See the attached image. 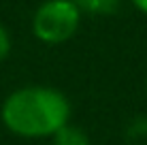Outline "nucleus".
I'll return each instance as SVG.
<instances>
[{
	"label": "nucleus",
	"instance_id": "6",
	"mask_svg": "<svg viewBox=\"0 0 147 145\" xmlns=\"http://www.w3.org/2000/svg\"><path fill=\"white\" fill-rule=\"evenodd\" d=\"M132 4H134L136 9H139L141 13H145V15H147V0H132Z\"/></svg>",
	"mask_w": 147,
	"mask_h": 145
},
{
	"label": "nucleus",
	"instance_id": "2",
	"mask_svg": "<svg viewBox=\"0 0 147 145\" xmlns=\"http://www.w3.org/2000/svg\"><path fill=\"white\" fill-rule=\"evenodd\" d=\"M81 11L73 0H47L36 9L32 19V32L47 45L64 43L77 32Z\"/></svg>",
	"mask_w": 147,
	"mask_h": 145
},
{
	"label": "nucleus",
	"instance_id": "3",
	"mask_svg": "<svg viewBox=\"0 0 147 145\" xmlns=\"http://www.w3.org/2000/svg\"><path fill=\"white\" fill-rule=\"evenodd\" d=\"M53 145H90V139L81 128L66 124L53 134Z\"/></svg>",
	"mask_w": 147,
	"mask_h": 145
},
{
	"label": "nucleus",
	"instance_id": "1",
	"mask_svg": "<svg viewBox=\"0 0 147 145\" xmlns=\"http://www.w3.org/2000/svg\"><path fill=\"white\" fill-rule=\"evenodd\" d=\"M7 130L22 139L53 137L70 119V103L64 92L47 86H26L11 92L0 109Z\"/></svg>",
	"mask_w": 147,
	"mask_h": 145
},
{
	"label": "nucleus",
	"instance_id": "5",
	"mask_svg": "<svg viewBox=\"0 0 147 145\" xmlns=\"http://www.w3.org/2000/svg\"><path fill=\"white\" fill-rule=\"evenodd\" d=\"M11 51V38H9V32L4 30V26L0 24V62L9 56Z\"/></svg>",
	"mask_w": 147,
	"mask_h": 145
},
{
	"label": "nucleus",
	"instance_id": "4",
	"mask_svg": "<svg viewBox=\"0 0 147 145\" xmlns=\"http://www.w3.org/2000/svg\"><path fill=\"white\" fill-rule=\"evenodd\" d=\"M79 11L92 15H109L117 9L119 0H73Z\"/></svg>",
	"mask_w": 147,
	"mask_h": 145
}]
</instances>
